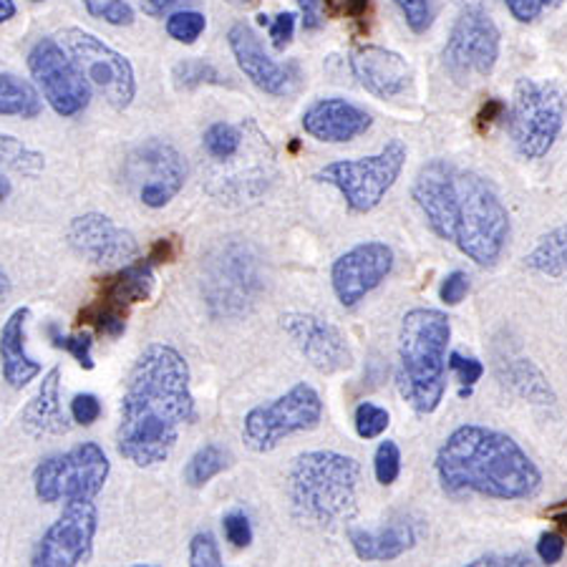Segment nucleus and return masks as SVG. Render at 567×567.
Listing matches in <instances>:
<instances>
[{"label": "nucleus", "instance_id": "e433bc0d", "mask_svg": "<svg viewBox=\"0 0 567 567\" xmlns=\"http://www.w3.org/2000/svg\"><path fill=\"white\" fill-rule=\"evenodd\" d=\"M49 333H51V341L56 349L71 353L73 359L79 361L81 369L91 371L94 369V338H91V333H76V336H63L56 326H49Z\"/></svg>", "mask_w": 567, "mask_h": 567}, {"label": "nucleus", "instance_id": "a878e982", "mask_svg": "<svg viewBox=\"0 0 567 567\" xmlns=\"http://www.w3.org/2000/svg\"><path fill=\"white\" fill-rule=\"evenodd\" d=\"M152 265V260L130 262L118 272H114V276L102 278V282H99V292H102L99 300H106V303L124 310L134 303H142V300L150 298L154 290Z\"/></svg>", "mask_w": 567, "mask_h": 567}, {"label": "nucleus", "instance_id": "ddd939ff", "mask_svg": "<svg viewBox=\"0 0 567 567\" xmlns=\"http://www.w3.org/2000/svg\"><path fill=\"white\" fill-rule=\"evenodd\" d=\"M99 509L94 499H73L61 509L56 523L41 535L31 553L33 567H76L94 555Z\"/></svg>", "mask_w": 567, "mask_h": 567}, {"label": "nucleus", "instance_id": "72a5a7b5", "mask_svg": "<svg viewBox=\"0 0 567 567\" xmlns=\"http://www.w3.org/2000/svg\"><path fill=\"white\" fill-rule=\"evenodd\" d=\"M79 318L81 323H91L99 333L112 336V338H118L126 331V310L106 303V300H96V303H91L89 308L81 310Z\"/></svg>", "mask_w": 567, "mask_h": 567}, {"label": "nucleus", "instance_id": "f8f14e48", "mask_svg": "<svg viewBox=\"0 0 567 567\" xmlns=\"http://www.w3.org/2000/svg\"><path fill=\"white\" fill-rule=\"evenodd\" d=\"M29 71L43 102L63 118L84 114L91 104V84L59 39L35 41L29 51Z\"/></svg>", "mask_w": 567, "mask_h": 567}, {"label": "nucleus", "instance_id": "f3484780", "mask_svg": "<svg viewBox=\"0 0 567 567\" xmlns=\"http://www.w3.org/2000/svg\"><path fill=\"white\" fill-rule=\"evenodd\" d=\"M209 303L223 310L225 316H237L255 300L260 290L258 258L250 252L248 245H227L209 265L207 276Z\"/></svg>", "mask_w": 567, "mask_h": 567}, {"label": "nucleus", "instance_id": "0eeeda50", "mask_svg": "<svg viewBox=\"0 0 567 567\" xmlns=\"http://www.w3.org/2000/svg\"><path fill=\"white\" fill-rule=\"evenodd\" d=\"M409 157L406 144L401 140H391L381 146L379 154L359 159H338L326 164L316 172V179L323 185H331L346 199L351 213L365 215L377 209L389 189L396 185V179L404 172Z\"/></svg>", "mask_w": 567, "mask_h": 567}, {"label": "nucleus", "instance_id": "423d86ee", "mask_svg": "<svg viewBox=\"0 0 567 567\" xmlns=\"http://www.w3.org/2000/svg\"><path fill=\"white\" fill-rule=\"evenodd\" d=\"M567 118V94L555 81L519 79L509 104V140L519 157L543 159Z\"/></svg>", "mask_w": 567, "mask_h": 567}, {"label": "nucleus", "instance_id": "9d476101", "mask_svg": "<svg viewBox=\"0 0 567 567\" xmlns=\"http://www.w3.org/2000/svg\"><path fill=\"white\" fill-rule=\"evenodd\" d=\"M56 39L69 56L76 61L91 89H96L109 106L116 112L132 106L136 99V73L124 53L112 49L99 35L76 29V25L63 29Z\"/></svg>", "mask_w": 567, "mask_h": 567}, {"label": "nucleus", "instance_id": "20e7f679", "mask_svg": "<svg viewBox=\"0 0 567 567\" xmlns=\"http://www.w3.org/2000/svg\"><path fill=\"white\" fill-rule=\"evenodd\" d=\"M361 464L355 456L316 450L292 460L288 495L298 517L316 525H333L351 515L359 499Z\"/></svg>", "mask_w": 567, "mask_h": 567}, {"label": "nucleus", "instance_id": "6e6d98bb", "mask_svg": "<svg viewBox=\"0 0 567 567\" xmlns=\"http://www.w3.org/2000/svg\"><path fill=\"white\" fill-rule=\"evenodd\" d=\"M11 290H13V282H11V278H8V272L0 268V300H6L8 296H11Z\"/></svg>", "mask_w": 567, "mask_h": 567}, {"label": "nucleus", "instance_id": "2f4dec72", "mask_svg": "<svg viewBox=\"0 0 567 567\" xmlns=\"http://www.w3.org/2000/svg\"><path fill=\"white\" fill-rule=\"evenodd\" d=\"M172 79H175V86L182 91H192L199 86H223L225 76L215 63L205 59H182L172 69Z\"/></svg>", "mask_w": 567, "mask_h": 567}, {"label": "nucleus", "instance_id": "bf43d9fd", "mask_svg": "<svg viewBox=\"0 0 567 567\" xmlns=\"http://www.w3.org/2000/svg\"><path fill=\"white\" fill-rule=\"evenodd\" d=\"M557 523H560V525L567 529V509L560 512V515H557Z\"/></svg>", "mask_w": 567, "mask_h": 567}, {"label": "nucleus", "instance_id": "5701e85b", "mask_svg": "<svg viewBox=\"0 0 567 567\" xmlns=\"http://www.w3.org/2000/svg\"><path fill=\"white\" fill-rule=\"evenodd\" d=\"M31 320V308H16L8 320L0 328V373H3V381L11 389H25L33 379L41 377L43 365L33 359L29 353V336H25V328H29Z\"/></svg>", "mask_w": 567, "mask_h": 567}, {"label": "nucleus", "instance_id": "603ef678", "mask_svg": "<svg viewBox=\"0 0 567 567\" xmlns=\"http://www.w3.org/2000/svg\"><path fill=\"white\" fill-rule=\"evenodd\" d=\"M192 0H140V8L144 11V16L150 18H167L169 13L179 11L185 8Z\"/></svg>", "mask_w": 567, "mask_h": 567}, {"label": "nucleus", "instance_id": "a211bd4d", "mask_svg": "<svg viewBox=\"0 0 567 567\" xmlns=\"http://www.w3.org/2000/svg\"><path fill=\"white\" fill-rule=\"evenodd\" d=\"M71 250L94 265H130L140 255V240L132 230L102 213L73 217L66 227Z\"/></svg>", "mask_w": 567, "mask_h": 567}, {"label": "nucleus", "instance_id": "bb28decb", "mask_svg": "<svg viewBox=\"0 0 567 567\" xmlns=\"http://www.w3.org/2000/svg\"><path fill=\"white\" fill-rule=\"evenodd\" d=\"M502 381L505 386L517 393L519 399L529 401L537 406H553L555 404V391L550 381L545 379V373L537 365L525 359V355H509L507 361L499 363Z\"/></svg>", "mask_w": 567, "mask_h": 567}, {"label": "nucleus", "instance_id": "f257e3e1", "mask_svg": "<svg viewBox=\"0 0 567 567\" xmlns=\"http://www.w3.org/2000/svg\"><path fill=\"white\" fill-rule=\"evenodd\" d=\"M192 371L169 343H150L136 355L118 404L116 452L140 470L169 460L182 426L195 422Z\"/></svg>", "mask_w": 567, "mask_h": 567}, {"label": "nucleus", "instance_id": "13d9d810", "mask_svg": "<svg viewBox=\"0 0 567 567\" xmlns=\"http://www.w3.org/2000/svg\"><path fill=\"white\" fill-rule=\"evenodd\" d=\"M225 3H230L233 8H240V11H245V8H252L258 0H225Z\"/></svg>", "mask_w": 567, "mask_h": 567}, {"label": "nucleus", "instance_id": "cd10ccee", "mask_svg": "<svg viewBox=\"0 0 567 567\" xmlns=\"http://www.w3.org/2000/svg\"><path fill=\"white\" fill-rule=\"evenodd\" d=\"M525 265L537 276L567 280V225L539 237L535 248L525 255Z\"/></svg>", "mask_w": 567, "mask_h": 567}, {"label": "nucleus", "instance_id": "7ed1b4c3", "mask_svg": "<svg viewBox=\"0 0 567 567\" xmlns=\"http://www.w3.org/2000/svg\"><path fill=\"white\" fill-rule=\"evenodd\" d=\"M452 320L444 310L414 308L399 328L396 386L416 414H434L446 393V349Z\"/></svg>", "mask_w": 567, "mask_h": 567}, {"label": "nucleus", "instance_id": "de8ad7c7", "mask_svg": "<svg viewBox=\"0 0 567 567\" xmlns=\"http://www.w3.org/2000/svg\"><path fill=\"white\" fill-rule=\"evenodd\" d=\"M296 13L286 11V13H278L276 18H270V41H272V49L276 51H286L290 41H292V33H296Z\"/></svg>", "mask_w": 567, "mask_h": 567}, {"label": "nucleus", "instance_id": "a18cd8bd", "mask_svg": "<svg viewBox=\"0 0 567 567\" xmlns=\"http://www.w3.org/2000/svg\"><path fill=\"white\" fill-rule=\"evenodd\" d=\"M450 371L456 373V379L464 386L462 393H466V389H472L484 377V365L477 359H464L462 353H450Z\"/></svg>", "mask_w": 567, "mask_h": 567}, {"label": "nucleus", "instance_id": "f03ea898", "mask_svg": "<svg viewBox=\"0 0 567 567\" xmlns=\"http://www.w3.org/2000/svg\"><path fill=\"white\" fill-rule=\"evenodd\" d=\"M444 492L492 499H529L543 487V472L515 439L482 424H462L436 452Z\"/></svg>", "mask_w": 567, "mask_h": 567}, {"label": "nucleus", "instance_id": "6e6552de", "mask_svg": "<svg viewBox=\"0 0 567 567\" xmlns=\"http://www.w3.org/2000/svg\"><path fill=\"white\" fill-rule=\"evenodd\" d=\"M112 462L96 442L71 446L69 452L45 456L33 470V492L43 505H66L73 499L102 495Z\"/></svg>", "mask_w": 567, "mask_h": 567}, {"label": "nucleus", "instance_id": "49530a36", "mask_svg": "<svg viewBox=\"0 0 567 567\" xmlns=\"http://www.w3.org/2000/svg\"><path fill=\"white\" fill-rule=\"evenodd\" d=\"M466 292H470V276L462 270H454L442 280L439 298H442V303H446V306H460L466 298Z\"/></svg>", "mask_w": 567, "mask_h": 567}, {"label": "nucleus", "instance_id": "680f3d73", "mask_svg": "<svg viewBox=\"0 0 567 567\" xmlns=\"http://www.w3.org/2000/svg\"><path fill=\"white\" fill-rule=\"evenodd\" d=\"M33 3H43V0H33Z\"/></svg>", "mask_w": 567, "mask_h": 567}, {"label": "nucleus", "instance_id": "1a4fd4ad", "mask_svg": "<svg viewBox=\"0 0 567 567\" xmlns=\"http://www.w3.org/2000/svg\"><path fill=\"white\" fill-rule=\"evenodd\" d=\"M323 419V399L316 386L300 381L270 404H260L245 414L243 442L255 454H268L300 432H313Z\"/></svg>", "mask_w": 567, "mask_h": 567}, {"label": "nucleus", "instance_id": "4468645a", "mask_svg": "<svg viewBox=\"0 0 567 567\" xmlns=\"http://www.w3.org/2000/svg\"><path fill=\"white\" fill-rule=\"evenodd\" d=\"M132 179L140 203L150 209H162L175 199L187 182L185 157L175 144L150 140L132 154Z\"/></svg>", "mask_w": 567, "mask_h": 567}, {"label": "nucleus", "instance_id": "6ab92c4d", "mask_svg": "<svg viewBox=\"0 0 567 567\" xmlns=\"http://www.w3.org/2000/svg\"><path fill=\"white\" fill-rule=\"evenodd\" d=\"M456 175L460 172L454 169V164L446 159H432L416 172L414 187H411V195H414L419 209L424 213L426 225L446 243H454L456 223H460V185H456Z\"/></svg>", "mask_w": 567, "mask_h": 567}, {"label": "nucleus", "instance_id": "58836bf2", "mask_svg": "<svg viewBox=\"0 0 567 567\" xmlns=\"http://www.w3.org/2000/svg\"><path fill=\"white\" fill-rule=\"evenodd\" d=\"M373 474H377V482L383 484V487H391L393 482L399 480L401 474V450L396 442H386L379 444L377 454H373Z\"/></svg>", "mask_w": 567, "mask_h": 567}, {"label": "nucleus", "instance_id": "ea45409f", "mask_svg": "<svg viewBox=\"0 0 567 567\" xmlns=\"http://www.w3.org/2000/svg\"><path fill=\"white\" fill-rule=\"evenodd\" d=\"M187 560L192 567H219L223 563V553H219L217 537L205 529L189 539V555Z\"/></svg>", "mask_w": 567, "mask_h": 567}, {"label": "nucleus", "instance_id": "c85d7f7f", "mask_svg": "<svg viewBox=\"0 0 567 567\" xmlns=\"http://www.w3.org/2000/svg\"><path fill=\"white\" fill-rule=\"evenodd\" d=\"M43 112V96L31 81L16 73H0V116L35 118Z\"/></svg>", "mask_w": 567, "mask_h": 567}, {"label": "nucleus", "instance_id": "dca6fc26", "mask_svg": "<svg viewBox=\"0 0 567 567\" xmlns=\"http://www.w3.org/2000/svg\"><path fill=\"white\" fill-rule=\"evenodd\" d=\"M393 270V250L386 243L365 240L346 250L331 268V286L343 308H355Z\"/></svg>", "mask_w": 567, "mask_h": 567}, {"label": "nucleus", "instance_id": "412c9836", "mask_svg": "<svg viewBox=\"0 0 567 567\" xmlns=\"http://www.w3.org/2000/svg\"><path fill=\"white\" fill-rule=\"evenodd\" d=\"M300 124H303L306 134L318 142L349 144L371 130L373 118L365 109L346 102L341 96H328L310 104Z\"/></svg>", "mask_w": 567, "mask_h": 567}, {"label": "nucleus", "instance_id": "052dcab7", "mask_svg": "<svg viewBox=\"0 0 567 567\" xmlns=\"http://www.w3.org/2000/svg\"><path fill=\"white\" fill-rule=\"evenodd\" d=\"M258 23H260V25H270V16L260 13V16H258Z\"/></svg>", "mask_w": 567, "mask_h": 567}, {"label": "nucleus", "instance_id": "864d4df0", "mask_svg": "<svg viewBox=\"0 0 567 567\" xmlns=\"http://www.w3.org/2000/svg\"><path fill=\"white\" fill-rule=\"evenodd\" d=\"M472 567H480V565H533L527 555H484L477 557V560L470 563Z\"/></svg>", "mask_w": 567, "mask_h": 567}, {"label": "nucleus", "instance_id": "79ce46f5", "mask_svg": "<svg viewBox=\"0 0 567 567\" xmlns=\"http://www.w3.org/2000/svg\"><path fill=\"white\" fill-rule=\"evenodd\" d=\"M223 529H225L227 543L237 547V550L252 545V525H250V517L245 515V512H230V515H225Z\"/></svg>", "mask_w": 567, "mask_h": 567}, {"label": "nucleus", "instance_id": "4c0bfd02", "mask_svg": "<svg viewBox=\"0 0 567 567\" xmlns=\"http://www.w3.org/2000/svg\"><path fill=\"white\" fill-rule=\"evenodd\" d=\"M355 434H359L361 439H379L383 432H386L389 424H391V414L383 406L373 404V401H363V404H359V409H355Z\"/></svg>", "mask_w": 567, "mask_h": 567}, {"label": "nucleus", "instance_id": "5fc2aeb1", "mask_svg": "<svg viewBox=\"0 0 567 567\" xmlns=\"http://www.w3.org/2000/svg\"><path fill=\"white\" fill-rule=\"evenodd\" d=\"M16 13H18V6H16V0H0V23H8V21H13Z\"/></svg>", "mask_w": 567, "mask_h": 567}, {"label": "nucleus", "instance_id": "7c9ffc66", "mask_svg": "<svg viewBox=\"0 0 567 567\" xmlns=\"http://www.w3.org/2000/svg\"><path fill=\"white\" fill-rule=\"evenodd\" d=\"M0 167L23 177H39L45 169V157L18 136L0 134Z\"/></svg>", "mask_w": 567, "mask_h": 567}, {"label": "nucleus", "instance_id": "8fccbe9b", "mask_svg": "<svg viewBox=\"0 0 567 567\" xmlns=\"http://www.w3.org/2000/svg\"><path fill=\"white\" fill-rule=\"evenodd\" d=\"M565 555V537L557 535V533H545L539 537L537 543V557L543 560L545 565H555L560 563Z\"/></svg>", "mask_w": 567, "mask_h": 567}, {"label": "nucleus", "instance_id": "9b49d317", "mask_svg": "<svg viewBox=\"0 0 567 567\" xmlns=\"http://www.w3.org/2000/svg\"><path fill=\"white\" fill-rule=\"evenodd\" d=\"M499 29L484 8L466 6L444 45V66L456 84L487 79L499 59Z\"/></svg>", "mask_w": 567, "mask_h": 567}, {"label": "nucleus", "instance_id": "4be33fe9", "mask_svg": "<svg viewBox=\"0 0 567 567\" xmlns=\"http://www.w3.org/2000/svg\"><path fill=\"white\" fill-rule=\"evenodd\" d=\"M349 66L359 84L379 99H393L406 91L411 81V66L401 53L383 45L363 43L351 51Z\"/></svg>", "mask_w": 567, "mask_h": 567}, {"label": "nucleus", "instance_id": "09e8293b", "mask_svg": "<svg viewBox=\"0 0 567 567\" xmlns=\"http://www.w3.org/2000/svg\"><path fill=\"white\" fill-rule=\"evenodd\" d=\"M371 0H323V13L331 18H353V21H361V18L369 16Z\"/></svg>", "mask_w": 567, "mask_h": 567}, {"label": "nucleus", "instance_id": "aec40b11", "mask_svg": "<svg viewBox=\"0 0 567 567\" xmlns=\"http://www.w3.org/2000/svg\"><path fill=\"white\" fill-rule=\"evenodd\" d=\"M227 45H230L237 69L250 79V84L258 86L262 94L270 96H288L292 89L298 86V69L296 63H278L262 49L258 39L248 23H233L227 31Z\"/></svg>", "mask_w": 567, "mask_h": 567}, {"label": "nucleus", "instance_id": "b1692460", "mask_svg": "<svg viewBox=\"0 0 567 567\" xmlns=\"http://www.w3.org/2000/svg\"><path fill=\"white\" fill-rule=\"evenodd\" d=\"M349 539L355 557L365 563H389L396 560L416 545V529L409 519H391L379 529L351 527Z\"/></svg>", "mask_w": 567, "mask_h": 567}, {"label": "nucleus", "instance_id": "c756f323", "mask_svg": "<svg viewBox=\"0 0 567 567\" xmlns=\"http://www.w3.org/2000/svg\"><path fill=\"white\" fill-rule=\"evenodd\" d=\"M233 464V454L219 444H205L189 456L185 466V482L192 489H203L205 484L219 477Z\"/></svg>", "mask_w": 567, "mask_h": 567}, {"label": "nucleus", "instance_id": "c03bdc74", "mask_svg": "<svg viewBox=\"0 0 567 567\" xmlns=\"http://www.w3.org/2000/svg\"><path fill=\"white\" fill-rule=\"evenodd\" d=\"M102 416V401L94 393H76L71 399V419L79 426H91Z\"/></svg>", "mask_w": 567, "mask_h": 567}, {"label": "nucleus", "instance_id": "37998d69", "mask_svg": "<svg viewBox=\"0 0 567 567\" xmlns=\"http://www.w3.org/2000/svg\"><path fill=\"white\" fill-rule=\"evenodd\" d=\"M563 3L565 0H505L507 11L519 23H535L545 11H550V8H557Z\"/></svg>", "mask_w": 567, "mask_h": 567}, {"label": "nucleus", "instance_id": "39448f33", "mask_svg": "<svg viewBox=\"0 0 567 567\" xmlns=\"http://www.w3.org/2000/svg\"><path fill=\"white\" fill-rule=\"evenodd\" d=\"M460 223L454 245L480 268H495L509 243V213L499 195L477 172H460Z\"/></svg>", "mask_w": 567, "mask_h": 567}, {"label": "nucleus", "instance_id": "f704fd0d", "mask_svg": "<svg viewBox=\"0 0 567 567\" xmlns=\"http://www.w3.org/2000/svg\"><path fill=\"white\" fill-rule=\"evenodd\" d=\"M164 29H167V35L172 41L192 45V43H197L199 35L205 33L207 18H205V13L192 11V8H179V11L167 16Z\"/></svg>", "mask_w": 567, "mask_h": 567}, {"label": "nucleus", "instance_id": "a19ab883", "mask_svg": "<svg viewBox=\"0 0 567 567\" xmlns=\"http://www.w3.org/2000/svg\"><path fill=\"white\" fill-rule=\"evenodd\" d=\"M393 6L399 8L404 16L406 25L414 33H426L434 23V8L432 0H393Z\"/></svg>", "mask_w": 567, "mask_h": 567}, {"label": "nucleus", "instance_id": "c9c22d12", "mask_svg": "<svg viewBox=\"0 0 567 567\" xmlns=\"http://www.w3.org/2000/svg\"><path fill=\"white\" fill-rule=\"evenodd\" d=\"M81 3H84L91 18L116 25V29L134 23V8L130 0H81Z\"/></svg>", "mask_w": 567, "mask_h": 567}, {"label": "nucleus", "instance_id": "2eb2a0df", "mask_svg": "<svg viewBox=\"0 0 567 567\" xmlns=\"http://www.w3.org/2000/svg\"><path fill=\"white\" fill-rule=\"evenodd\" d=\"M280 328L318 373H341L353 365L349 338L331 320L292 310L280 318Z\"/></svg>", "mask_w": 567, "mask_h": 567}, {"label": "nucleus", "instance_id": "473e14b6", "mask_svg": "<svg viewBox=\"0 0 567 567\" xmlns=\"http://www.w3.org/2000/svg\"><path fill=\"white\" fill-rule=\"evenodd\" d=\"M203 146L215 162H230L243 150V132L227 122H215L203 134Z\"/></svg>", "mask_w": 567, "mask_h": 567}, {"label": "nucleus", "instance_id": "4d7b16f0", "mask_svg": "<svg viewBox=\"0 0 567 567\" xmlns=\"http://www.w3.org/2000/svg\"><path fill=\"white\" fill-rule=\"evenodd\" d=\"M11 192H13V185H11V179H8L3 172H0V205L6 203L8 197H11Z\"/></svg>", "mask_w": 567, "mask_h": 567}, {"label": "nucleus", "instance_id": "393cba45", "mask_svg": "<svg viewBox=\"0 0 567 567\" xmlns=\"http://www.w3.org/2000/svg\"><path fill=\"white\" fill-rule=\"evenodd\" d=\"M23 426L35 436H66L71 432L69 416L63 414L61 406V369L45 373L39 393L29 401V406L21 414Z\"/></svg>", "mask_w": 567, "mask_h": 567}, {"label": "nucleus", "instance_id": "3c124183", "mask_svg": "<svg viewBox=\"0 0 567 567\" xmlns=\"http://www.w3.org/2000/svg\"><path fill=\"white\" fill-rule=\"evenodd\" d=\"M298 11H300V21H303L306 31H318L323 25V0H296Z\"/></svg>", "mask_w": 567, "mask_h": 567}]
</instances>
